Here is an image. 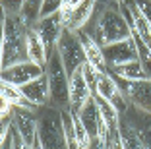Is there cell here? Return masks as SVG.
Returning a JSON list of instances; mask_svg holds the SVG:
<instances>
[{
	"label": "cell",
	"mask_w": 151,
	"mask_h": 149,
	"mask_svg": "<svg viewBox=\"0 0 151 149\" xmlns=\"http://www.w3.org/2000/svg\"><path fill=\"white\" fill-rule=\"evenodd\" d=\"M39 137L45 149H68L66 137H64L62 122H60V110L52 105L39 107Z\"/></svg>",
	"instance_id": "4"
},
{
	"label": "cell",
	"mask_w": 151,
	"mask_h": 149,
	"mask_svg": "<svg viewBox=\"0 0 151 149\" xmlns=\"http://www.w3.org/2000/svg\"><path fill=\"white\" fill-rule=\"evenodd\" d=\"M93 99H95V103H97L99 110H101L103 120H105L107 126L111 128V132H116V130H118V126H120V118H122V114H120L118 110H116V107L112 105V103H109L107 99H103V97H99V95H93Z\"/></svg>",
	"instance_id": "19"
},
{
	"label": "cell",
	"mask_w": 151,
	"mask_h": 149,
	"mask_svg": "<svg viewBox=\"0 0 151 149\" xmlns=\"http://www.w3.org/2000/svg\"><path fill=\"white\" fill-rule=\"evenodd\" d=\"M0 97H2V99H6L10 105L18 107V109L39 110V107L33 105V103L25 97V93L22 91V87H19V85H14V83H8V81H2V85H0Z\"/></svg>",
	"instance_id": "16"
},
{
	"label": "cell",
	"mask_w": 151,
	"mask_h": 149,
	"mask_svg": "<svg viewBox=\"0 0 151 149\" xmlns=\"http://www.w3.org/2000/svg\"><path fill=\"white\" fill-rule=\"evenodd\" d=\"M49 47L41 39V35L37 33L33 27H29L27 31V58L35 64H41V66H47L49 62Z\"/></svg>",
	"instance_id": "15"
},
{
	"label": "cell",
	"mask_w": 151,
	"mask_h": 149,
	"mask_svg": "<svg viewBox=\"0 0 151 149\" xmlns=\"http://www.w3.org/2000/svg\"><path fill=\"white\" fill-rule=\"evenodd\" d=\"M107 70L118 74L120 78L128 79V81H142V79H149L151 78L138 58L132 60V62H126V64H120V66H111V68H107Z\"/></svg>",
	"instance_id": "17"
},
{
	"label": "cell",
	"mask_w": 151,
	"mask_h": 149,
	"mask_svg": "<svg viewBox=\"0 0 151 149\" xmlns=\"http://www.w3.org/2000/svg\"><path fill=\"white\" fill-rule=\"evenodd\" d=\"M81 72H83V78H85V81H87L91 93H93L95 87H97V81H99V74H101L103 70H99L97 66L89 64V62H83V66H81Z\"/></svg>",
	"instance_id": "22"
},
{
	"label": "cell",
	"mask_w": 151,
	"mask_h": 149,
	"mask_svg": "<svg viewBox=\"0 0 151 149\" xmlns=\"http://www.w3.org/2000/svg\"><path fill=\"white\" fill-rule=\"evenodd\" d=\"M31 149H45V147H43V143H41V137H39V134H37L35 141L31 143Z\"/></svg>",
	"instance_id": "28"
},
{
	"label": "cell",
	"mask_w": 151,
	"mask_h": 149,
	"mask_svg": "<svg viewBox=\"0 0 151 149\" xmlns=\"http://www.w3.org/2000/svg\"><path fill=\"white\" fill-rule=\"evenodd\" d=\"M22 91L25 93V97L33 105L37 107H45V105H50V85H49V78L47 74H43L41 78L33 79L29 83H25L22 87Z\"/></svg>",
	"instance_id": "13"
},
{
	"label": "cell",
	"mask_w": 151,
	"mask_h": 149,
	"mask_svg": "<svg viewBox=\"0 0 151 149\" xmlns=\"http://www.w3.org/2000/svg\"><path fill=\"white\" fill-rule=\"evenodd\" d=\"M89 35L93 37L101 47L124 41L132 37V29H130L128 22L124 16L120 14L118 4L116 6H97V12L91 18V22L83 27Z\"/></svg>",
	"instance_id": "1"
},
{
	"label": "cell",
	"mask_w": 151,
	"mask_h": 149,
	"mask_svg": "<svg viewBox=\"0 0 151 149\" xmlns=\"http://www.w3.org/2000/svg\"><path fill=\"white\" fill-rule=\"evenodd\" d=\"M70 2H72V4H80L81 0H70Z\"/></svg>",
	"instance_id": "29"
},
{
	"label": "cell",
	"mask_w": 151,
	"mask_h": 149,
	"mask_svg": "<svg viewBox=\"0 0 151 149\" xmlns=\"http://www.w3.org/2000/svg\"><path fill=\"white\" fill-rule=\"evenodd\" d=\"M136 6L139 8L143 18L151 23V0H136Z\"/></svg>",
	"instance_id": "25"
},
{
	"label": "cell",
	"mask_w": 151,
	"mask_h": 149,
	"mask_svg": "<svg viewBox=\"0 0 151 149\" xmlns=\"http://www.w3.org/2000/svg\"><path fill=\"white\" fill-rule=\"evenodd\" d=\"M29 27L31 25L22 16H4V19H2V53H0L2 68L29 60L27 58Z\"/></svg>",
	"instance_id": "2"
},
{
	"label": "cell",
	"mask_w": 151,
	"mask_h": 149,
	"mask_svg": "<svg viewBox=\"0 0 151 149\" xmlns=\"http://www.w3.org/2000/svg\"><path fill=\"white\" fill-rule=\"evenodd\" d=\"M91 97H93V93H91L87 81H85L81 68L74 70L70 74V109H72V112H80Z\"/></svg>",
	"instance_id": "12"
},
{
	"label": "cell",
	"mask_w": 151,
	"mask_h": 149,
	"mask_svg": "<svg viewBox=\"0 0 151 149\" xmlns=\"http://www.w3.org/2000/svg\"><path fill=\"white\" fill-rule=\"evenodd\" d=\"M43 74H45V66L35 64V62H31V60H25V62L12 64V66H8V68H2V81H8V83L23 87L25 83L41 78Z\"/></svg>",
	"instance_id": "8"
},
{
	"label": "cell",
	"mask_w": 151,
	"mask_h": 149,
	"mask_svg": "<svg viewBox=\"0 0 151 149\" xmlns=\"http://www.w3.org/2000/svg\"><path fill=\"white\" fill-rule=\"evenodd\" d=\"M31 27L41 35V39L47 43L49 50L56 48L58 41H60V37H62V33H64V25H62V22H60V16H58V14L49 16V18H39Z\"/></svg>",
	"instance_id": "11"
},
{
	"label": "cell",
	"mask_w": 151,
	"mask_h": 149,
	"mask_svg": "<svg viewBox=\"0 0 151 149\" xmlns=\"http://www.w3.org/2000/svg\"><path fill=\"white\" fill-rule=\"evenodd\" d=\"M41 4H43V0H27L25 2V8H23V12H22V18L25 19L29 25H33V23L39 19Z\"/></svg>",
	"instance_id": "21"
},
{
	"label": "cell",
	"mask_w": 151,
	"mask_h": 149,
	"mask_svg": "<svg viewBox=\"0 0 151 149\" xmlns=\"http://www.w3.org/2000/svg\"><path fill=\"white\" fill-rule=\"evenodd\" d=\"M27 0H2V12L4 16H22Z\"/></svg>",
	"instance_id": "23"
},
{
	"label": "cell",
	"mask_w": 151,
	"mask_h": 149,
	"mask_svg": "<svg viewBox=\"0 0 151 149\" xmlns=\"http://www.w3.org/2000/svg\"><path fill=\"white\" fill-rule=\"evenodd\" d=\"M45 74L49 78L50 85V105L58 110L70 109V74L66 72V66L56 48H52L49 53Z\"/></svg>",
	"instance_id": "3"
},
{
	"label": "cell",
	"mask_w": 151,
	"mask_h": 149,
	"mask_svg": "<svg viewBox=\"0 0 151 149\" xmlns=\"http://www.w3.org/2000/svg\"><path fill=\"white\" fill-rule=\"evenodd\" d=\"M37 110H29V109H18L14 107L12 112V126L23 137V141L31 145L35 141L37 134H39V116H35Z\"/></svg>",
	"instance_id": "9"
},
{
	"label": "cell",
	"mask_w": 151,
	"mask_h": 149,
	"mask_svg": "<svg viewBox=\"0 0 151 149\" xmlns=\"http://www.w3.org/2000/svg\"><path fill=\"white\" fill-rule=\"evenodd\" d=\"M120 0H97V6H116Z\"/></svg>",
	"instance_id": "27"
},
{
	"label": "cell",
	"mask_w": 151,
	"mask_h": 149,
	"mask_svg": "<svg viewBox=\"0 0 151 149\" xmlns=\"http://www.w3.org/2000/svg\"><path fill=\"white\" fill-rule=\"evenodd\" d=\"M76 33H78V37L81 41V47H83V53H85V60L89 64L97 66L99 70H107V60H105V54H103V47L85 29H80V31H76Z\"/></svg>",
	"instance_id": "14"
},
{
	"label": "cell",
	"mask_w": 151,
	"mask_h": 149,
	"mask_svg": "<svg viewBox=\"0 0 151 149\" xmlns=\"http://www.w3.org/2000/svg\"><path fill=\"white\" fill-rule=\"evenodd\" d=\"M68 2H70V0H43L41 10H39V18H49V16L58 14Z\"/></svg>",
	"instance_id": "20"
},
{
	"label": "cell",
	"mask_w": 151,
	"mask_h": 149,
	"mask_svg": "<svg viewBox=\"0 0 151 149\" xmlns=\"http://www.w3.org/2000/svg\"><path fill=\"white\" fill-rule=\"evenodd\" d=\"M103 54H105V60H107V68L132 62V60L138 58L136 41H134V37H128V39H124V41L107 45V47H103Z\"/></svg>",
	"instance_id": "10"
},
{
	"label": "cell",
	"mask_w": 151,
	"mask_h": 149,
	"mask_svg": "<svg viewBox=\"0 0 151 149\" xmlns=\"http://www.w3.org/2000/svg\"><path fill=\"white\" fill-rule=\"evenodd\" d=\"M118 136L122 140L124 149H151V145L122 118H120V126H118Z\"/></svg>",
	"instance_id": "18"
},
{
	"label": "cell",
	"mask_w": 151,
	"mask_h": 149,
	"mask_svg": "<svg viewBox=\"0 0 151 149\" xmlns=\"http://www.w3.org/2000/svg\"><path fill=\"white\" fill-rule=\"evenodd\" d=\"M109 72V70H107ZM112 76V79L116 81V85L120 87V91L126 95L130 105L138 107L139 110L151 114V78L142 79V81H128V79L120 78L114 72H109Z\"/></svg>",
	"instance_id": "5"
},
{
	"label": "cell",
	"mask_w": 151,
	"mask_h": 149,
	"mask_svg": "<svg viewBox=\"0 0 151 149\" xmlns=\"http://www.w3.org/2000/svg\"><path fill=\"white\" fill-rule=\"evenodd\" d=\"M109 149H124V145H122V140H120V136H118V130H116V132H112V134H111Z\"/></svg>",
	"instance_id": "26"
},
{
	"label": "cell",
	"mask_w": 151,
	"mask_h": 149,
	"mask_svg": "<svg viewBox=\"0 0 151 149\" xmlns=\"http://www.w3.org/2000/svg\"><path fill=\"white\" fill-rule=\"evenodd\" d=\"M56 50H58V54H60V58H62L64 66H66L68 74H72L74 70L81 68L83 62H87L85 60L83 47H81V41H80V37H78L76 31L64 29L62 37H60V41H58V45H56Z\"/></svg>",
	"instance_id": "7"
},
{
	"label": "cell",
	"mask_w": 151,
	"mask_h": 149,
	"mask_svg": "<svg viewBox=\"0 0 151 149\" xmlns=\"http://www.w3.org/2000/svg\"><path fill=\"white\" fill-rule=\"evenodd\" d=\"M95 12H97V0H81L80 4L68 2L58 12V16L66 31H80L91 22Z\"/></svg>",
	"instance_id": "6"
},
{
	"label": "cell",
	"mask_w": 151,
	"mask_h": 149,
	"mask_svg": "<svg viewBox=\"0 0 151 149\" xmlns=\"http://www.w3.org/2000/svg\"><path fill=\"white\" fill-rule=\"evenodd\" d=\"M12 149H31V145L23 141V137L14 130V126H12Z\"/></svg>",
	"instance_id": "24"
}]
</instances>
